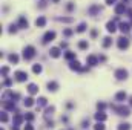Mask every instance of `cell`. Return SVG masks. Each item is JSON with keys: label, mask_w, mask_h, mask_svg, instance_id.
<instances>
[{"label": "cell", "mask_w": 132, "mask_h": 130, "mask_svg": "<svg viewBox=\"0 0 132 130\" xmlns=\"http://www.w3.org/2000/svg\"><path fill=\"white\" fill-rule=\"evenodd\" d=\"M34 55H35V49H34V46H26L25 51H23V58H25V60H31Z\"/></svg>", "instance_id": "6da1fadb"}, {"label": "cell", "mask_w": 132, "mask_h": 130, "mask_svg": "<svg viewBox=\"0 0 132 130\" xmlns=\"http://www.w3.org/2000/svg\"><path fill=\"white\" fill-rule=\"evenodd\" d=\"M115 77L118 80H126L128 78V70L126 69H118V70H115Z\"/></svg>", "instance_id": "7a4b0ae2"}, {"label": "cell", "mask_w": 132, "mask_h": 130, "mask_svg": "<svg viewBox=\"0 0 132 130\" xmlns=\"http://www.w3.org/2000/svg\"><path fill=\"white\" fill-rule=\"evenodd\" d=\"M15 80H17V81H20V83L26 81V80H28V75H26V72H22V70L15 72Z\"/></svg>", "instance_id": "3957f363"}, {"label": "cell", "mask_w": 132, "mask_h": 130, "mask_svg": "<svg viewBox=\"0 0 132 130\" xmlns=\"http://www.w3.org/2000/svg\"><path fill=\"white\" fill-rule=\"evenodd\" d=\"M54 38H55V32H54V31H49V32H46V34H45V37H43V43L52 41Z\"/></svg>", "instance_id": "277c9868"}, {"label": "cell", "mask_w": 132, "mask_h": 130, "mask_svg": "<svg viewBox=\"0 0 132 130\" xmlns=\"http://www.w3.org/2000/svg\"><path fill=\"white\" fill-rule=\"evenodd\" d=\"M128 46H129V41H128V38H126V37L118 38V48H120V49H126Z\"/></svg>", "instance_id": "5b68a950"}, {"label": "cell", "mask_w": 132, "mask_h": 130, "mask_svg": "<svg viewBox=\"0 0 132 130\" xmlns=\"http://www.w3.org/2000/svg\"><path fill=\"white\" fill-rule=\"evenodd\" d=\"M114 109H115V110L118 112V115H121V116H128V115H131L128 107H123V106H121V107H114Z\"/></svg>", "instance_id": "8992f818"}, {"label": "cell", "mask_w": 132, "mask_h": 130, "mask_svg": "<svg viewBox=\"0 0 132 130\" xmlns=\"http://www.w3.org/2000/svg\"><path fill=\"white\" fill-rule=\"evenodd\" d=\"M49 54H51V57L58 58V57H60V49H58V48H52V49L49 51Z\"/></svg>", "instance_id": "52a82bcc"}, {"label": "cell", "mask_w": 132, "mask_h": 130, "mask_svg": "<svg viewBox=\"0 0 132 130\" xmlns=\"http://www.w3.org/2000/svg\"><path fill=\"white\" fill-rule=\"evenodd\" d=\"M28 92H29L31 95H35V93L38 92V87H37L35 84H29V86H28Z\"/></svg>", "instance_id": "ba28073f"}, {"label": "cell", "mask_w": 132, "mask_h": 130, "mask_svg": "<svg viewBox=\"0 0 132 130\" xmlns=\"http://www.w3.org/2000/svg\"><path fill=\"white\" fill-rule=\"evenodd\" d=\"M69 67H71L72 70H82V66H80L78 61H72V63L69 64Z\"/></svg>", "instance_id": "9c48e42d"}, {"label": "cell", "mask_w": 132, "mask_h": 130, "mask_svg": "<svg viewBox=\"0 0 132 130\" xmlns=\"http://www.w3.org/2000/svg\"><path fill=\"white\" fill-rule=\"evenodd\" d=\"M48 89L52 90V92H55V90L58 89V84H57L55 81H49V83H48Z\"/></svg>", "instance_id": "30bf717a"}, {"label": "cell", "mask_w": 132, "mask_h": 130, "mask_svg": "<svg viewBox=\"0 0 132 130\" xmlns=\"http://www.w3.org/2000/svg\"><path fill=\"white\" fill-rule=\"evenodd\" d=\"M115 98H117V101H125V100L128 98V95H126V92H123V90H121V92H118V93H117V97H115Z\"/></svg>", "instance_id": "8fae6325"}, {"label": "cell", "mask_w": 132, "mask_h": 130, "mask_svg": "<svg viewBox=\"0 0 132 130\" xmlns=\"http://www.w3.org/2000/svg\"><path fill=\"white\" fill-rule=\"evenodd\" d=\"M45 23H46V18H45V17H40V18L35 20V26H38V28L45 26Z\"/></svg>", "instance_id": "7c38bea8"}, {"label": "cell", "mask_w": 132, "mask_h": 130, "mask_svg": "<svg viewBox=\"0 0 132 130\" xmlns=\"http://www.w3.org/2000/svg\"><path fill=\"white\" fill-rule=\"evenodd\" d=\"M18 26L26 29V28H28V20H26L25 17H20V20H18Z\"/></svg>", "instance_id": "4fadbf2b"}, {"label": "cell", "mask_w": 132, "mask_h": 130, "mask_svg": "<svg viewBox=\"0 0 132 130\" xmlns=\"http://www.w3.org/2000/svg\"><path fill=\"white\" fill-rule=\"evenodd\" d=\"M126 11V6H125V3H120L117 8H115V12L117 14H121V12H125Z\"/></svg>", "instance_id": "5bb4252c"}, {"label": "cell", "mask_w": 132, "mask_h": 130, "mask_svg": "<svg viewBox=\"0 0 132 130\" xmlns=\"http://www.w3.org/2000/svg\"><path fill=\"white\" fill-rule=\"evenodd\" d=\"M95 120L97 121H105L106 120V115L103 112H98V113H95Z\"/></svg>", "instance_id": "9a60e30c"}, {"label": "cell", "mask_w": 132, "mask_h": 130, "mask_svg": "<svg viewBox=\"0 0 132 130\" xmlns=\"http://www.w3.org/2000/svg\"><path fill=\"white\" fill-rule=\"evenodd\" d=\"M88 63H89L91 66H95V64H97V57H94V55L88 57Z\"/></svg>", "instance_id": "2e32d148"}, {"label": "cell", "mask_w": 132, "mask_h": 130, "mask_svg": "<svg viewBox=\"0 0 132 130\" xmlns=\"http://www.w3.org/2000/svg\"><path fill=\"white\" fill-rule=\"evenodd\" d=\"M120 31L121 32H128L129 31V25L128 23H120Z\"/></svg>", "instance_id": "e0dca14e"}, {"label": "cell", "mask_w": 132, "mask_h": 130, "mask_svg": "<svg viewBox=\"0 0 132 130\" xmlns=\"http://www.w3.org/2000/svg\"><path fill=\"white\" fill-rule=\"evenodd\" d=\"M111 44H112V40H111L109 37H106V38L103 40V48H109Z\"/></svg>", "instance_id": "ac0fdd59"}, {"label": "cell", "mask_w": 132, "mask_h": 130, "mask_svg": "<svg viewBox=\"0 0 132 130\" xmlns=\"http://www.w3.org/2000/svg\"><path fill=\"white\" fill-rule=\"evenodd\" d=\"M108 31L109 32H115V23L114 21H109L108 23Z\"/></svg>", "instance_id": "d6986e66"}, {"label": "cell", "mask_w": 132, "mask_h": 130, "mask_svg": "<svg viewBox=\"0 0 132 130\" xmlns=\"http://www.w3.org/2000/svg\"><path fill=\"white\" fill-rule=\"evenodd\" d=\"M118 130H131V124H128V123L120 124V126H118Z\"/></svg>", "instance_id": "ffe728a7"}, {"label": "cell", "mask_w": 132, "mask_h": 130, "mask_svg": "<svg viewBox=\"0 0 132 130\" xmlns=\"http://www.w3.org/2000/svg\"><path fill=\"white\" fill-rule=\"evenodd\" d=\"M8 58H9V61H11V63H17V61H18V57H17L15 54H11Z\"/></svg>", "instance_id": "44dd1931"}, {"label": "cell", "mask_w": 132, "mask_h": 130, "mask_svg": "<svg viewBox=\"0 0 132 130\" xmlns=\"http://www.w3.org/2000/svg\"><path fill=\"white\" fill-rule=\"evenodd\" d=\"M32 104H34V100H32V98H31V97H29V98H26V100H25V106H26V107H31V106H32Z\"/></svg>", "instance_id": "7402d4cb"}, {"label": "cell", "mask_w": 132, "mask_h": 130, "mask_svg": "<svg viewBox=\"0 0 132 130\" xmlns=\"http://www.w3.org/2000/svg\"><path fill=\"white\" fill-rule=\"evenodd\" d=\"M32 70H34V74H40V72H42V66H40V64H34Z\"/></svg>", "instance_id": "603a6c76"}, {"label": "cell", "mask_w": 132, "mask_h": 130, "mask_svg": "<svg viewBox=\"0 0 132 130\" xmlns=\"http://www.w3.org/2000/svg\"><path fill=\"white\" fill-rule=\"evenodd\" d=\"M20 123H22V115H15V118H14V124L18 126Z\"/></svg>", "instance_id": "cb8c5ba5"}, {"label": "cell", "mask_w": 132, "mask_h": 130, "mask_svg": "<svg viewBox=\"0 0 132 130\" xmlns=\"http://www.w3.org/2000/svg\"><path fill=\"white\" fill-rule=\"evenodd\" d=\"M85 29H86V25H85V23H80L78 28H77V32H83Z\"/></svg>", "instance_id": "d4e9b609"}, {"label": "cell", "mask_w": 132, "mask_h": 130, "mask_svg": "<svg viewBox=\"0 0 132 130\" xmlns=\"http://www.w3.org/2000/svg\"><path fill=\"white\" fill-rule=\"evenodd\" d=\"M43 106H46V98L42 97V98L38 100V107H43Z\"/></svg>", "instance_id": "484cf974"}, {"label": "cell", "mask_w": 132, "mask_h": 130, "mask_svg": "<svg viewBox=\"0 0 132 130\" xmlns=\"http://www.w3.org/2000/svg\"><path fill=\"white\" fill-rule=\"evenodd\" d=\"M15 106H14V103H5V109H8V110H12Z\"/></svg>", "instance_id": "4316f807"}, {"label": "cell", "mask_w": 132, "mask_h": 130, "mask_svg": "<svg viewBox=\"0 0 132 130\" xmlns=\"http://www.w3.org/2000/svg\"><path fill=\"white\" fill-rule=\"evenodd\" d=\"M54 110H55L54 107H48V109H46V113H45V115H46V118H48L49 115H52V113H54Z\"/></svg>", "instance_id": "83f0119b"}, {"label": "cell", "mask_w": 132, "mask_h": 130, "mask_svg": "<svg viewBox=\"0 0 132 130\" xmlns=\"http://www.w3.org/2000/svg\"><path fill=\"white\" fill-rule=\"evenodd\" d=\"M74 57H75L74 52H66V54H65V58H68V60H71V58H74Z\"/></svg>", "instance_id": "f1b7e54d"}, {"label": "cell", "mask_w": 132, "mask_h": 130, "mask_svg": "<svg viewBox=\"0 0 132 130\" xmlns=\"http://www.w3.org/2000/svg\"><path fill=\"white\" fill-rule=\"evenodd\" d=\"M95 130H105V126H103L101 123H97V124H95Z\"/></svg>", "instance_id": "f546056e"}, {"label": "cell", "mask_w": 132, "mask_h": 130, "mask_svg": "<svg viewBox=\"0 0 132 130\" xmlns=\"http://www.w3.org/2000/svg\"><path fill=\"white\" fill-rule=\"evenodd\" d=\"M78 46H80L82 49H86V48H88V43H86V41H80V44H78Z\"/></svg>", "instance_id": "4dcf8cb0"}, {"label": "cell", "mask_w": 132, "mask_h": 130, "mask_svg": "<svg viewBox=\"0 0 132 130\" xmlns=\"http://www.w3.org/2000/svg\"><path fill=\"white\" fill-rule=\"evenodd\" d=\"M25 118H26L28 121H32V120H34V115H32V113H28V115H25Z\"/></svg>", "instance_id": "1f68e13d"}, {"label": "cell", "mask_w": 132, "mask_h": 130, "mask_svg": "<svg viewBox=\"0 0 132 130\" xmlns=\"http://www.w3.org/2000/svg\"><path fill=\"white\" fill-rule=\"evenodd\" d=\"M2 121H3V123L8 121V115H6V113H2Z\"/></svg>", "instance_id": "d6a6232c"}, {"label": "cell", "mask_w": 132, "mask_h": 130, "mask_svg": "<svg viewBox=\"0 0 132 130\" xmlns=\"http://www.w3.org/2000/svg\"><path fill=\"white\" fill-rule=\"evenodd\" d=\"M63 34L68 37V35H71V34H72V31H71V29H65V32H63Z\"/></svg>", "instance_id": "836d02e7"}, {"label": "cell", "mask_w": 132, "mask_h": 130, "mask_svg": "<svg viewBox=\"0 0 132 130\" xmlns=\"http://www.w3.org/2000/svg\"><path fill=\"white\" fill-rule=\"evenodd\" d=\"M97 107H98V109H105V107H106V104H105V103H98V104H97Z\"/></svg>", "instance_id": "e575fe53"}, {"label": "cell", "mask_w": 132, "mask_h": 130, "mask_svg": "<svg viewBox=\"0 0 132 130\" xmlns=\"http://www.w3.org/2000/svg\"><path fill=\"white\" fill-rule=\"evenodd\" d=\"M15 31H17V26H15V25H12V26H11V29H9V32H15Z\"/></svg>", "instance_id": "d590c367"}, {"label": "cell", "mask_w": 132, "mask_h": 130, "mask_svg": "<svg viewBox=\"0 0 132 130\" xmlns=\"http://www.w3.org/2000/svg\"><path fill=\"white\" fill-rule=\"evenodd\" d=\"M88 126H89V121H83V124H82V127H83V129H86Z\"/></svg>", "instance_id": "8d00e7d4"}, {"label": "cell", "mask_w": 132, "mask_h": 130, "mask_svg": "<svg viewBox=\"0 0 132 130\" xmlns=\"http://www.w3.org/2000/svg\"><path fill=\"white\" fill-rule=\"evenodd\" d=\"M25 130H34V127H32L31 124H26V126H25Z\"/></svg>", "instance_id": "74e56055"}, {"label": "cell", "mask_w": 132, "mask_h": 130, "mask_svg": "<svg viewBox=\"0 0 132 130\" xmlns=\"http://www.w3.org/2000/svg\"><path fill=\"white\" fill-rule=\"evenodd\" d=\"M8 70H9V69H8V67H3V69H2V72H3V74H5V75H6V74H8Z\"/></svg>", "instance_id": "f35d334b"}, {"label": "cell", "mask_w": 132, "mask_h": 130, "mask_svg": "<svg viewBox=\"0 0 132 130\" xmlns=\"http://www.w3.org/2000/svg\"><path fill=\"white\" fill-rule=\"evenodd\" d=\"M114 2H115V0H106V3H108V5H112Z\"/></svg>", "instance_id": "ab89813d"}, {"label": "cell", "mask_w": 132, "mask_h": 130, "mask_svg": "<svg viewBox=\"0 0 132 130\" xmlns=\"http://www.w3.org/2000/svg\"><path fill=\"white\" fill-rule=\"evenodd\" d=\"M129 101H131V106H132V97H131V100H129Z\"/></svg>", "instance_id": "60d3db41"}, {"label": "cell", "mask_w": 132, "mask_h": 130, "mask_svg": "<svg viewBox=\"0 0 132 130\" xmlns=\"http://www.w3.org/2000/svg\"><path fill=\"white\" fill-rule=\"evenodd\" d=\"M54 2H58V0H54Z\"/></svg>", "instance_id": "b9f144b4"}]
</instances>
